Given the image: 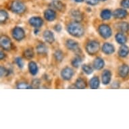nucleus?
Wrapping results in <instances>:
<instances>
[{"label": "nucleus", "mask_w": 129, "mask_h": 129, "mask_svg": "<svg viewBox=\"0 0 129 129\" xmlns=\"http://www.w3.org/2000/svg\"><path fill=\"white\" fill-rule=\"evenodd\" d=\"M66 46L69 50L74 51H79V47H78V43L72 39H68L66 41Z\"/></svg>", "instance_id": "nucleus-8"}, {"label": "nucleus", "mask_w": 129, "mask_h": 129, "mask_svg": "<svg viewBox=\"0 0 129 129\" xmlns=\"http://www.w3.org/2000/svg\"><path fill=\"white\" fill-rule=\"evenodd\" d=\"M50 6L54 9H55L56 10L61 12H63L65 11V9H66L65 5L59 1H53L51 3Z\"/></svg>", "instance_id": "nucleus-13"}, {"label": "nucleus", "mask_w": 129, "mask_h": 129, "mask_svg": "<svg viewBox=\"0 0 129 129\" xmlns=\"http://www.w3.org/2000/svg\"><path fill=\"white\" fill-rule=\"evenodd\" d=\"M100 16L103 20H109L112 17V12L108 9L104 10L100 14Z\"/></svg>", "instance_id": "nucleus-24"}, {"label": "nucleus", "mask_w": 129, "mask_h": 129, "mask_svg": "<svg viewBox=\"0 0 129 129\" xmlns=\"http://www.w3.org/2000/svg\"><path fill=\"white\" fill-rule=\"evenodd\" d=\"M1 71H0V72H1V76L2 77H4V76H8L9 74H10V72H9V70H8V69H6V68H4V67H1Z\"/></svg>", "instance_id": "nucleus-34"}, {"label": "nucleus", "mask_w": 129, "mask_h": 129, "mask_svg": "<svg viewBox=\"0 0 129 129\" xmlns=\"http://www.w3.org/2000/svg\"><path fill=\"white\" fill-rule=\"evenodd\" d=\"M74 72L72 68L70 67H66L64 68L61 72V76L63 79L66 80H69L72 78L74 75Z\"/></svg>", "instance_id": "nucleus-7"}, {"label": "nucleus", "mask_w": 129, "mask_h": 129, "mask_svg": "<svg viewBox=\"0 0 129 129\" xmlns=\"http://www.w3.org/2000/svg\"><path fill=\"white\" fill-rule=\"evenodd\" d=\"M74 1H75L76 2L81 3V2H83V1H84V0H74Z\"/></svg>", "instance_id": "nucleus-41"}, {"label": "nucleus", "mask_w": 129, "mask_h": 129, "mask_svg": "<svg viewBox=\"0 0 129 129\" xmlns=\"http://www.w3.org/2000/svg\"><path fill=\"white\" fill-rule=\"evenodd\" d=\"M102 83L105 85H108L111 81L112 79V72L110 70H104L102 75Z\"/></svg>", "instance_id": "nucleus-10"}, {"label": "nucleus", "mask_w": 129, "mask_h": 129, "mask_svg": "<svg viewBox=\"0 0 129 129\" xmlns=\"http://www.w3.org/2000/svg\"><path fill=\"white\" fill-rule=\"evenodd\" d=\"M17 88L18 89H30L33 87H32V86L30 87L25 83H20L18 84Z\"/></svg>", "instance_id": "nucleus-33"}, {"label": "nucleus", "mask_w": 129, "mask_h": 129, "mask_svg": "<svg viewBox=\"0 0 129 129\" xmlns=\"http://www.w3.org/2000/svg\"><path fill=\"white\" fill-rule=\"evenodd\" d=\"M129 74V66L126 64H123L119 68L118 74L120 76L124 78Z\"/></svg>", "instance_id": "nucleus-17"}, {"label": "nucleus", "mask_w": 129, "mask_h": 129, "mask_svg": "<svg viewBox=\"0 0 129 129\" xmlns=\"http://www.w3.org/2000/svg\"><path fill=\"white\" fill-rule=\"evenodd\" d=\"M39 85H40V80L39 79H35L33 81V87H35V88H39Z\"/></svg>", "instance_id": "nucleus-36"}, {"label": "nucleus", "mask_w": 129, "mask_h": 129, "mask_svg": "<svg viewBox=\"0 0 129 129\" xmlns=\"http://www.w3.org/2000/svg\"><path fill=\"white\" fill-rule=\"evenodd\" d=\"M82 61H83L82 58L80 56H76L72 59L71 63H72V66L75 67V68H78V66H80V63H82Z\"/></svg>", "instance_id": "nucleus-28"}, {"label": "nucleus", "mask_w": 129, "mask_h": 129, "mask_svg": "<svg viewBox=\"0 0 129 129\" xmlns=\"http://www.w3.org/2000/svg\"><path fill=\"white\" fill-rule=\"evenodd\" d=\"M127 14H128V13H127L126 10L122 8L117 9L113 13V16L116 18H124L126 16Z\"/></svg>", "instance_id": "nucleus-16"}, {"label": "nucleus", "mask_w": 129, "mask_h": 129, "mask_svg": "<svg viewBox=\"0 0 129 129\" xmlns=\"http://www.w3.org/2000/svg\"><path fill=\"white\" fill-rule=\"evenodd\" d=\"M35 35H37L38 34V33H39V29H38V28H36V29L35 30Z\"/></svg>", "instance_id": "nucleus-40"}, {"label": "nucleus", "mask_w": 129, "mask_h": 129, "mask_svg": "<svg viewBox=\"0 0 129 129\" xmlns=\"http://www.w3.org/2000/svg\"><path fill=\"white\" fill-rule=\"evenodd\" d=\"M89 85H90V88H91V89H98L99 87H100V80H99V78L97 77V76H94V77H93V78L90 80Z\"/></svg>", "instance_id": "nucleus-19"}, {"label": "nucleus", "mask_w": 129, "mask_h": 129, "mask_svg": "<svg viewBox=\"0 0 129 129\" xmlns=\"http://www.w3.org/2000/svg\"><path fill=\"white\" fill-rule=\"evenodd\" d=\"M100 45L97 41H90L86 45V51L89 55H93L100 50Z\"/></svg>", "instance_id": "nucleus-2"}, {"label": "nucleus", "mask_w": 129, "mask_h": 129, "mask_svg": "<svg viewBox=\"0 0 129 129\" xmlns=\"http://www.w3.org/2000/svg\"><path fill=\"white\" fill-rule=\"evenodd\" d=\"M121 6L124 8H129V0H122Z\"/></svg>", "instance_id": "nucleus-35"}, {"label": "nucleus", "mask_w": 129, "mask_h": 129, "mask_svg": "<svg viewBox=\"0 0 129 129\" xmlns=\"http://www.w3.org/2000/svg\"><path fill=\"white\" fill-rule=\"evenodd\" d=\"M37 51V53L39 54H45L47 52V48L45 46V45L43 44V43H40L36 47Z\"/></svg>", "instance_id": "nucleus-27"}, {"label": "nucleus", "mask_w": 129, "mask_h": 129, "mask_svg": "<svg viewBox=\"0 0 129 129\" xmlns=\"http://www.w3.org/2000/svg\"><path fill=\"white\" fill-rule=\"evenodd\" d=\"M28 69L32 75H36L38 72V66L35 61H30L28 63Z\"/></svg>", "instance_id": "nucleus-20"}, {"label": "nucleus", "mask_w": 129, "mask_h": 129, "mask_svg": "<svg viewBox=\"0 0 129 129\" xmlns=\"http://www.w3.org/2000/svg\"><path fill=\"white\" fill-rule=\"evenodd\" d=\"M43 39L49 44H52L55 41L54 35L51 30H47L43 33Z\"/></svg>", "instance_id": "nucleus-11"}, {"label": "nucleus", "mask_w": 129, "mask_h": 129, "mask_svg": "<svg viewBox=\"0 0 129 129\" xmlns=\"http://www.w3.org/2000/svg\"><path fill=\"white\" fill-rule=\"evenodd\" d=\"M75 86L77 89H85L87 87V83L83 78H78L76 80Z\"/></svg>", "instance_id": "nucleus-22"}, {"label": "nucleus", "mask_w": 129, "mask_h": 129, "mask_svg": "<svg viewBox=\"0 0 129 129\" xmlns=\"http://www.w3.org/2000/svg\"><path fill=\"white\" fill-rule=\"evenodd\" d=\"M13 38L16 41L22 40L25 37V32L21 27H15L12 32Z\"/></svg>", "instance_id": "nucleus-5"}, {"label": "nucleus", "mask_w": 129, "mask_h": 129, "mask_svg": "<svg viewBox=\"0 0 129 129\" xmlns=\"http://www.w3.org/2000/svg\"><path fill=\"white\" fill-rule=\"evenodd\" d=\"M8 18V14L5 10H1L0 12V22L1 23H4Z\"/></svg>", "instance_id": "nucleus-30"}, {"label": "nucleus", "mask_w": 129, "mask_h": 129, "mask_svg": "<svg viewBox=\"0 0 129 129\" xmlns=\"http://www.w3.org/2000/svg\"><path fill=\"white\" fill-rule=\"evenodd\" d=\"M28 22L35 28H39L43 24V20L40 17H32L29 19Z\"/></svg>", "instance_id": "nucleus-9"}, {"label": "nucleus", "mask_w": 129, "mask_h": 129, "mask_svg": "<svg viewBox=\"0 0 129 129\" xmlns=\"http://www.w3.org/2000/svg\"><path fill=\"white\" fill-rule=\"evenodd\" d=\"M129 53V48L128 47L125 45H122V46L121 47L118 51V55L122 57H125L127 56V55Z\"/></svg>", "instance_id": "nucleus-21"}, {"label": "nucleus", "mask_w": 129, "mask_h": 129, "mask_svg": "<svg viewBox=\"0 0 129 129\" xmlns=\"http://www.w3.org/2000/svg\"><path fill=\"white\" fill-rule=\"evenodd\" d=\"M102 51L107 55H111L114 53L115 48L113 45L110 44L109 43H106L102 46Z\"/></svg>", "instance_id": "nucleus-12"}, {"label": "nucleus", "mask_w": 129, "mask_h": 129, "mask_svg": "<svg viewBox=\"0 0 129 129\" xmlns=\"http://www.w3.org/2000/svg\"><path fill=\"white\" fill-rule=\"evenodd\" d=\"M54 57H55V59L57 60V61H59V62H61L63 59V53L61 50H57V51H55V53H54Z\"/></svg>", "instance_id": "nucleus-29"}, {"label": "nucleus", "mask_w": 129, "mask_h": 129, "mask_svg": "<svg viewBox=\"0 0 129 129\" xmlns=\"http://www.w3.org/2000/svg\"><path fill=\"white\" fill-rule=\"evenodd\" d=\"M24 57L27 59H31L34 57V51L32 48H28V49H25L23 52Z\"/></svg>", "instance_id": "nucleus-25"}, {"label": "nucleus", "mask_w": 129, "mask_h": 129, "mask_svg": "<svg viewBox=\"0 0 129 129\" xmlns=\"http://www.w3.org/2000/svg\"><path fill=\"white\" fill-rule=\"evenodd\" d=\"M85 1L88 4L91 6H95L98 3V0H85Z\"/></svg>", "instance_id": "nucleus-37"}, {"label": "nucleus", "mask_w": 129, "mask_h": 129, "mask_svg": "<svg viewBox=\"0 0 129 129\" xmlns=\"http://www.w3.org/2000/svg\"><path fill=\"white\" fill-rule=\"evenodd\" d=\"M0 43H1V46L3 49L6 51H9L12 49V41L10 39L9 37L7 36H2L1 37V40H0Z\"/></svg>", "instance_id": "nucleus-6"}, {"label": "nucleus", "mask_w": 129, "mask_h": 129, "mask_svg": "<svg viewBox=\"0 0 129 129\" xmlns=\"http://www.w3.org/2000/svg\"><path fill=\"white\" fill-rule=\"evenodd\" d=\"M117 28L122 32H126L129 30V24L126 22H120L117 24Z\"/></svg>", "instance_id": "nucleus-23"}, {"label": "nucleus", "mask_w": 129, "mask_h": 129, "mask_svg": "<svg viewBox=\"0 0 129 129\" xmlns=\"http://www.w3.org/2000/svg\"><path fill=\"white\" fill-rule=\"evenodd\" d=\"M5 57V54L3 53V51H1V55H0V59H3Z\"/></svg>", "instance_id": "nucleus-39"}, {"label": "nucleus", "mask_w": 129, "mask_h": 129, "mask_svg": "<svg viewBox=\"0 0 129 129\" xmlns=\"http://www.w3.org/2000/svg\"><path fill=\"white\" fill-rule=\"evenodd\" d=\"M15 63L17 64V66L20 68H22L24 67V61L21 57H18L15 59Z\"/></svg>", "instance_id": "nucleus-32"}, {"label": "nucleus", "mask_w": 129, "mask_h": 129, "mask_svg": "<svg viewBox=\"0 0 129 129\" xmlns=\"http://www.w3.org/2000/svg\"><path fill=\"white\" fill-rule=\"evenodd\" d=\"M71 16L75 20V21L79 22L81 21L83 18V16L82 14V13L80 12L79 10H74L71 12Z\"/></svg>", "instance_id": "nucleus-18"}, {"label": "nucleus", "mask_w": 129, "mask_h": 129, "mask_svg": "<svg viewBox=\"0 0 129 129\" xmlns=\"http://www.w3.org/2000/svg\"><path fill=\"white\" fill-rule=\"evenodd\" d=\"M98 32L101 36L105 39L110 38V37L112 36V31L110 26L107 25V24H102L99 26L98 28Z\"/></svg>", "instance_id": "nucleus-4"}, {"label": "nucleus", "mask_w": 129, "mask_h": 129, "mask_svg": "<svg viewBox=\"0 0 129 129\" xmlns=\"http://www.w3.org/2000/svg\"><path fill=\"white\" fill-rule=\"evenodd\" d=\"M116 41L119 44L124 45L125 43L126 42L127 39L124 35L122 34V33H118L116 35Z\"/></svg>", "instance_id": "nucleus-26"}, {"label": "nucleus", "mask_w": 129, "mask_h": 129, "mask_svg": "<svg viewBox=\"0 0 129 129\" xmlns=\"http://www.w3.org/2000/svg\"><path fill=\"white\" fill-rule=\"evenodd\" d=\"M104 66H105V62H104V59H102V57H96L94 61H93V67H94L95 70H102V68L104 67Z\"/></svg>", "instance_id": "nucleus-14"}, {"label": "nucleus", "mask_w": 129, "mask_h": 129, "mask_svg": "<svg viewBox=\"0 0 129 129\" xmlns=\"http://www.w3.org/2000/svg\"><path fill=\"white\" fill-rule=\"evenodd\" d=\"M10 10L16 14H22L25 11L26 6L19 0H14L11 4Z\"/></svg>", "instance_id": "nucleus-3"}, {"label": "nucleus", "mask_w": 129, "mask_h": 129, "mask_svg": "<svg viewBox=\"0 0 129 129\" xmlns=\"http://www.w3.org/2000/svg\"><path fill=\"white\" fill-rule=\"evenodd\" d=\"M99 1H101V2H105L106 0H99Z\"/></svg>", "instance_id": "nucleus-42"}, {"label": "nucleus", "mask_w": 129, "mask_h": 129, "mask_svg": "<svg viewBox=\"0 0 129 129\" xmlns=\"http://www.w3.org/2000/svg\"><path fill=\"white\" fill-rule=\"evenodd\" d=\"M54 29L56 32H60L61 30V26L59 24H57L54 26Z\"/></svg>", "instance_id": "nucleus-38"}, {"label": "nucleus", "mask_w": 129, "mask_h": 129, "mask_svg": "<svg viewBox=\"0 0 129 129\" xmlns=\"http://www.w3.org/2000/svg\"><path fill=\"white\" fill-rule=\"evenodd\" d=\"M44 17L47 21H53L56 18V14L53 10H47L44 13Z\"/></svg>", "instance_id": "nucleus-15"}, {"label": "nucleus", "mask_w": 129, "mask_h": 129, "mask_svg": "<svg viewBox=\"0 0 129 129\" xmlns=\"http://www.w3.org/2000/svg\"><path fill=\"white\" fill-rule=\"evenodd\" d=\"M82 70H83V72H85V74H88V75L93 73V68L89 65H86V64L83 65L82 66Z\"/></svg>", "instance_id": "nucleus-31"}, {"label": "nucleus", "mask_w": 129, "mask_h": 129, "mask_svg": "<svg viewBox=\"0 0 129 129\" xmlns=\"http://www.w3.org/2000/svg\"><path fill=\"white\" fill-rule=\"evenodd\" d=\"M68 33L74 37H81L84 35L85 29L79 22H74L69 24L67 26Z\"/></svg>", "instance_id": "nucleus-1"}]
</instances>
